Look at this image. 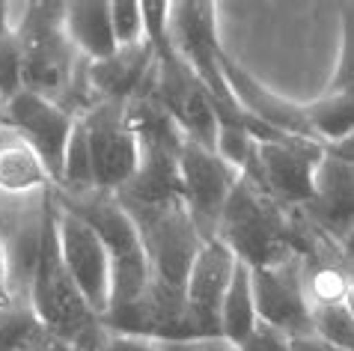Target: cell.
<instances>
[{"instance_id": "obj_1", "label": "cell", "mask_w": 354, "mask_h": 351, "mask_svg": "<svg viewBox=\"0 0 354 351\" xmlns=\"http://www.w3.org/2000/svg\"><path fill=\"white\" fill-rule=\"evenodd\" d=\"M27 307L39 319V325L51 330L57 339L68 343L75 351H95L107 336L102 319L90 310L68 268L63 265L60 245H57L54 188H48L42 197V227H39L33 271L27 280Z\"/></svg>"}, {"instance_id": "obj_2", "label": "cell", "mask_w": 354, "mask_h": 351, "mask_svg": "<svg viewBox=\"0 0 354 351\" xmlns=\"http://www.w3.org/2000/svg\"><path fill=\"white\" fill-rule=\"evenodd\" d=\"M214 238H221L250 271L280 265L292 256H307L313 227L298 209L277 206L262 188L239 179L223 206Z\"/></svg>"}, {"instance_id": "obj_3", "label": "cell", "mask_w": 354, "mask_h": 351, "mask_svg": "<svg viewBox=\"0 0 354 351\" xmlns=\"http://www.w3.org/2000/svg\"><path fill=\"white\" fill-rule=\"evenodd\" d=\"M21 12L12 15V27L24 51V86L81 116L95 104L86 81L90 60H84L66 36V3H24Z\"/></svg>"}, {"instance_id": "obj_4", "label": "cell", "mask_w": 354, "mask_h": 351, "mask_svg": "<svg viewBox=\"0 0 354 351\" xmlns=\"http://www.w3.org/2000/svg\"><path fill=\"white\" fill-rule=\"evenodd\" d=\"M54 200L90 223L107 250V259H111V310L107 313L140 301L143 292L149 289V259L143 250L140 229L120 197L107 191L63 193L54 188Z\"/></svg>"}, {"instance_id": "obj_5", "label": "cell", "mask_w": 354, "mask_h": 351, "mask_svg": "<svg viewBox=\"0 0 354 351\" xmlns=\"http://www.w3.org/2000/svg\"><path fill=\"white\" fill-rule=\"evenodd\" d=\"M122 206L140 229L143 250L149 259V286L173 292V295H185L194 256L205 241L200 229L194 227L185 202L176 200L161 202V206H129V202H122Z\"/></svg>"}, {"instance_id": "obj_6", "label": "cell", "mask_w": 354, "mask_h": 351, "mask_svg": "<svg viewBox=\"0 0 354 351\" xmlns=\"http://www.w3.org/2000/svg\"><path fill=\"white\" fill-rule=\"evenodd\" d=\"M170 39L179 57L188 63L196 81L205 86L214 104L218 122H253L241 113L221 75V42H218V6L209 0H179L170 3Z\"/></svg>"}, {"instance_id": "obj_7", "label": "cell", "mask_w": 354, "mask_h": 351, "mask_svg": "<svg viewBox=\"0 0 354 351\" xmlns=\"http://www.w3.org/2000/svg\"><path fill=\"white\" fill-rule=\"evenodd\" d=\"M125 107L129 102H95L81 113L86 143H90L95 191H122L140 164V143Z\"/></svg>"}, {"instance_id": "obj_8", "label": "cell", "mask_w": 354, "mask_h": 351, "mask_svg": "<svg viewBox=\"0 0 354 351\" xmlns=\"http://www.w3.org/2000/svg\"><path fill=\"white\" fill-rule=\"evenodd\" d=\"M324 143L304 137L262 140L253 182L283 209H304L313 197V176L324 158Z\"/></svg>"}, {"instance_id": "obj_9", "label": "cell", "mask_w": 354, "mask_h": 351, "mask_svg": "<svg viewBox=\"0 0 354 351\" xmlns=\"http://www.w3.org/2000/svg\"><path fill=\"white\" fill-rule=\"evenodd\" d=\"M239 179L241 173L230 167L214 149L185 140L179 155V188L185 209H188L194 227L200 229L203 238H214L223 206Z\"/></svg>"}, {"instance_id": "obj_10", "label": "cell", "mask_w": 354, "mask_h": 351, "mask_svg": "<svg viewBox=\"0 0 354 351\" xmlns=\"http://www.w3.org/2000/svg\"><path fill=\"white\" fill-rule=\"evenodd\" d=\"M77 116L66 111L45 95L33 90H18L12 99H6V129L15 131L21 140H27L36 149L54 179V188L60 184L63 176V158L68 149V137H72Z\"/></svg>"}, {"instance_id": "obj_11", "label": "cell", "mask_w": 354, "mask_h": 351, "mask_svg": "<svg viewBox=\"0 0 354 351\" xmlns=\"http://www.w3.org/2000/svg\"><path fill=\"white\" fill-rule=\"evenodd\" d=\"M57 245H60L63 265L81 289L84 301L98 319H104L111 310V259L90 223L63 209L60 202H57Z\"/></svg>"}, {"instance_id": "obj_12", "label": "cell", "mask_w": 354, "mask_h": 351, "mask_svg": "<svg viewBox=\"0 0 354 351\" xmlns=\"http://www.w3.org/2000/svg\"><path fill=\"white\" fill-rule=\"evenodd\" d=\"M250 283L259 321L283 330L286 336L313 330L310 301L307 289H304V256H292L280 265L250 271Z\"/></svg>"}, {"instance_id": "obj_13", "label": "cell", "mask_w": 354, "mask_h": 351, "mask_svg": "<svg viewBox=\"0 0 354 351\" xmlns=\"http://www.w3.org/2000/svg\"><path fill=\"white\" fill-rule=\"evenodd\" d=\"M221 75L226 81V90L232 93L235 104L241 107V113L250 116L257 125H262V129H268V131H277V134H286V137L316 140L304 104L289 102L286 95L268 90L259 77H253L241 63H235L226 51H221Z\"/></svg>"}, {"instance_id": "obj_14", "label": "cell", "mask_w": 354, "mask_h": 351, "mask_svg": "<svg viewBox=\"0 0 354 351\" xmlns=\"http://www.w3.org/2000/svg\"><path fill=\"white\" fill-rule=\"evenodd\" d=\"M235 265H239V259L221 238H205L200 253L194 256L188 283H185V304H188V313L203 339L221 336L218 313Z\"/></svg>"}, {"instance_id": "obj_15", "label": "cell", "mask_w": 354, "mask_h": 351, "mask_svg": "<svg viewBox=\"0 0 354 351\" xmlns=\"http://www.w3.org/2000/svg\"><path fill=\"white\" fill-rule=\"evenodd\" d=\"M298 211L319 236L339 245L354 229V164L324 149V158L313 176V197Z\"/></svg>"}, {"instance_id": "obj_16", "label": "cell", "mask_w": 354, "mask_h": 351, "mask_svg": "<svg viewBox=\"0 0 354 351\" xmlns=\"http://www.w3.org/2000/svg\"><path fill=\"white\" fill-rule=\"evenodd\" d=\"M155 54L149 42L116 48L113 57L86 66L93 102H131L134 95H143L152 81Z\"/></svg>"}, {"instance_id": "obj_17", "label": "cell", "mask_w": 354, "mask_h": 351, "mask_svg": "<svg viewBox=\"0 0 354 351\" xmlns=\"http://www.w3.org/2000/svg\"><path fill=\"white\" fill-rule=\"evenodd\" d=\"M63 27L84 60L98 63L116 54L111 0H72V3H66Z\"/></svg>"}, {"instance_id": "obj_18", "label": "cell", "mask_w": 354, "mask_h": 351, "mask_svg": "<svg viewBox=\"0 0 354 351\" xmlns=\"http://www.w3.org/2000/svg\"><path fill=\"white\" fill-rule=\"evenodd\" d=\"M54 188V179L36 149L27 140H21L15 131H0V193L9 200L30 197Z\"/></svg>"}, {"instance_id": "obj_19", "label": "cell", "mask_w": 354, "mask_h": 351, "mask_svg": "<svg viewBox=\"0 0 354 351\" xmlns=\"http://www.w3.org/2000/svg\"><path fill=\"white\" fill-rule=\"evenodd\" d=\"M259 325L257 304H253V283H250V268L239 262L232 271L230 289L221 301V313H218V328L221 339H226L232 348Z\"/></svg>"}, {"instance_id": "obj_20", "label": "cell", "mask_w": 354, "mask_h": 351, "mask_svg": "<svg viewBox=\"0 0 354 351\" xmlns=\"http://www.w3.org/2000/svg\"><path fill=\"white\" fill-rule=\"evenodd\" d=\"M310 129L316 140L333 146L354 134V86L348 90H324L319 99L304 102Z\"/></svg>"}, {"instance_id": "obj_21", "label": "cell", "mask_w": 354, "mask_h": 351, "mask_svg": "<svg viewBox=\"0 0 354 351\" xmlns=\"http://www.w3.org/2000/svg\"><path fill=\"white\" fill-rule=\"evenodd\" d=\"M18 90H24V51L15 27L0 36V95L12 99Z\"/></svg>"}, {"instance_id": "obj_22", "label": "cell", "mask_w": 354, "mask_h": 351, "mask_svg": "<svg viewBox=\"0 0 354 351\" xmlns=\"http://www.w3.org/2000/svg\"><path fill=\"white\" fill-rule=\"evenodd\" d=\"M111 24L116 48H131L146 42L143 36V12L137 0H113L111 3Z\"/></svg>"}, {"instance_id": "obj_23", "label": "cell", "mask_w": 354, "mask_h": 351, "mask_svg": "<svg viewBox=\"0 0 354 351\" xmlns=\"http://www.w3.org/2000/svg\"><path fill=\"white\" fill-rule=\"evenodd\" d=\"M339 21H342V48L328 90H348V86H354V3L339 6Z\"/></svg>"}, {"instance_id": "obj_24", "label": "cell", "mask_w": 354, "mask_h": 351, "mask_svg": "<svg viewBox=\"0 0 354 351\" xmlns=\"http://www.w3.org/2000/svg\"><path fill=\"white\" fill-rule=\"evenodd\" d=\"M235 351H289V336L283 334V330L259 321V325L235 345Z\"/></svg>"}, {"instance_id": "obj_25", "label": "cell", "mask_w": 354, "mask_h": 351, "mask_svg": "<svg viewBox=\"0 0 354 351\" xmlns=\"http://www.w3.org/2000/svg\"><path fill=\"white\" fill-rule=\"evenodd\" d=\"M95 351H158V343L143 336H129V334H113L107 330V336L102 339V345Z\"/></svg>"}, {"instance_id": "obj_26", "label": "cell", "mask_w": 354, "mask_h": 351, "mask_svg": "<svg viewBox=\"0 0 354 351\" xmlns=\"http://www.w3.org/2000/svg\"><path fill=\"white\" fill-rule=\"evenodd\" d=\"M158 351H235L226 339H179V343H158Z\"/></svg>"}, {"instance_id": "obj_27", "label": "cell", "mask_w": 354, "mask_h": 351, "mask_svg": "<svg viewBox=\"0 0 354 351\" xmlns=\"http://www.w3.org/2000/svg\"><path fill=\"white\" fill-rule=\"evenodd\" d=\"M289 351H346V348L333 345L330 339H324L316 330H304L298 336H289Z\"/></svg>"}, {"instance_id": "obj_28", "label": "cell", "mask_w": 354, "mask_h": 351, "mask_svg": "<svg viewBox=\"0 0 354 351\" xmlns=\"http://www.w3.org/2000/svg\"><path fill=\"white\" fill-rule=\"evenodd\" d=\"M21 351H75L68 343H63V339H57L51 330H45L42 325L36 328V334L27 339V345Z\"/></svg>"}, {"instance_id": "obj_29", "label": "cell", "mask_w": 354, "mask_h": 351, "mask_svg": "<svg viewBox=\"0 0 354 351\" xmlns=\"http://www.w3.org/2000/svg\"><path fill=\"white\" fill-rule=\"evenodd\" d=\"M0 301H12L9 298V262H6L3 236H0Z\"/></svg>"}, {"instance_id": "obj_30", "label": "cell", "mask_w": 354, "mask_h": 351, "mask_svg": "<svg viewBox=\"0 0 354 351\" xmlns=\"http://www.w3.org/2000/svg\"><path fill=\"white\" fill-rule=\"evenodd\" d=\"M328 152L337 155V158H342V161H351L354 164V134H351V137H346V140L328 146Z\"/></svg>"}, {"instance_id": "obj_31", "label": "cell", "mask_w": 354, "mask_h": 351, "mask_svg": "<svg viewBox=\"0 0 354 351\" xmlns=\"http://www.w3.org/2000/svg\"><path fill=\"white\" fill-rule=\"evenodd\" d=\"M337 250H339V259L346 262V268H351V271H354V229L348 232L346 238L339 241V245H337Z\"/></svg>"}, {"instance_id": "obj_32", "label": "cell", "mask_w": 354, "mask_h": 351, "mask_svg": "<svg viewBox=\"0 0 354 351\" xmlns=\"http://www.w3.org/2000/svg\"><path fill=\"white\" fill-rule=\"evenodd\" d=\"M339 307L354 319V271L351 268H348V283H346V292H342V304Z\"/></svg>"}, {"instance_id": "obj_33", "label": "cell", "mask_w": 354, "mask_h": 351, "mask_svg": "<svg viewBox=\"0 0 354 351\" xmlns=\"http://www.w3.org/2000/svg\"><path fill=\"white\" fill-rule=\"evenodd\" d=\"M12 30V3H3L0 0V36Z\"/></svg>"}, {"instance_id": "obj_34", "label": "cell", "mask_w": 354, "mask_h": 351, "mask_svg": "<svg viewBox=\"0 0 354 351\" xmlns=\"http://www.w3.org/2000/svg\"><path fill=\"white\" fill-rule=\"evenodd\" d=\"M6 129V99L0 95V131Z\"/></svg>"}, {"instance_id": "obj_35", "label": "cell", "mask_w": 354, "mask_h": 351, "mask_svg": "<svg viewBox=\"0 0 354 351\" xmlns=\"http://www.w3.org/2000/svg\"><path fill=\"white\" fill-rule=\"evenodd\" d=\"M0 304H9V301H0Z\"/></svg>"}]
</instances>
